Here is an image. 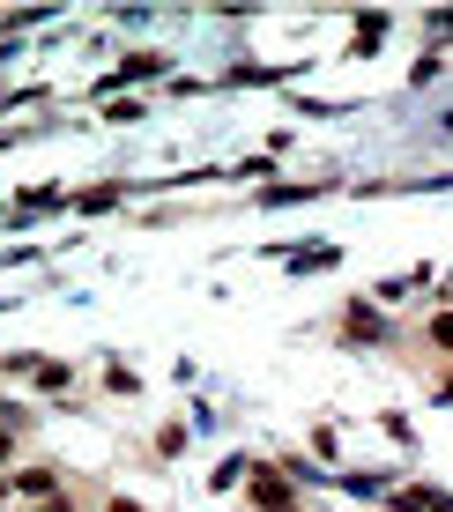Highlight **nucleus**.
I'll use <instances>...</instances> for the list:
<instances>
[{"instance_id": "f257e3e1", "label": "nucleus", "mask_w": 453, "mask_h": 512, "mask_svg": "<svg viewBox=\"0 0 453 512\" xmlns=\"http://www.w3.org/2000/svg\"><path fill=\"white\" fill-rule=\"evenodd\" d=\"M253 475V512H298V483L283 468H246Z\"/></svg>"}, {"instance_id": "f03ea898", "label": "nucleus", "mask_w": 453, "mask_h": 512, "mask_svg": "<svg viewBox=\"0 0 453 512\" xmlns=\"http://www.w3.org/2000/svg\"><path fill=\"white\" fill-rule=\"evenodd\" d=\"M8 490H15V498H30V505H45V498H60V468H23Z\"/></svg>"}, {"instance_id": "7ed1b4c3", "label": "nucleus", "mask_w": 453, "mask_h": 512, "mask_svg": "<svg viewBox=\"0 0 453 512\" xmlns=\"http://www.w3.org/2000/svg\"><path fill=\"white\" fill-rule=\"evenodd\" d=\"M186 446V423H164V431H156V453H164V461H171V453H179Z\"/></svg>"}, {"instance_id": "20e7f679", "label": "nucleus", "mask_w": 453, "mask_h": 512, "mask_svg": "<svg viewBox=\"0 0 453 512\" xmlns=\"http://www.w3.org/2000/svg\"><path fill=\"white\" fill-rule=\"evenodd\" d=\"M15 438H23V431H15V423H0V461L15 453Z\"/></svg>"}, {"instance_id": "39448f33", "label": "nucleus", "mask_w": 453, "mask_h": 512, "mask_svg": "<svg viewBox=\"0 0 453 512\" xmlns=\"http://www.w3.org/2000/svg\"><path fill=\"white\" fill-rule=\"evenodd\" d=\"M431 342H446V349H453V320H439V327H431Z\"/></svg>"}, {"instance_id": "423d86ee", "label": "nucleus", "mask_w": 453, "mask_h": 512, "mask_svg": "<svg viewBox=\"0 0 453 512\" xmlns=\"http://www.w3.org/2000/svg\"><path fill=\"white\" fill-rule=\"evenodd\" d=\"M104 512H142V498H112V505H104Z\"/></svg>"}, {"instance_id": "0eeeda50", "label": "nucleus", "mask_w": 453, "mask_h": 512, "mask_svg": "<svg viewBox=\"0 0 453 512\" xmlns=\"http://www.w3.org/2000/svg\"><path fill=\"white\" fill-rule=\"evenodd\" d=\"M38 512H75V498H45Z\"/></svg>"}]
</instances>
